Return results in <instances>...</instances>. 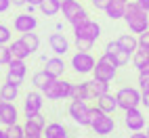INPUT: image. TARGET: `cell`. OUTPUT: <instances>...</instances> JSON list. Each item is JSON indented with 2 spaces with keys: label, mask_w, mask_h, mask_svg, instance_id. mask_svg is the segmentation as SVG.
Segmentation results:
<instances>
[{
  "label": "cell",
  "mask_w": 149,
  "mask_h": 138,
  "mask_svg": "<svg viewBox=\"0 0 149 138\" xmlns=\"http://www.w3.org/2000/svg\"><path fill=\"white\" fill-rule=\"evenodd\" d=\"M23 134H25V138H44V126L25 119V124H23Z\"/></svg>",
  "instance_id": "cell-21"
},
{
  "label": "cell",
  "mask_w": 149,
  "mask_h": 138,
  "mask_svg": "<svg viewBox=\"0 0 149 138\" xmlns=\"http://www.w3.org/2000/svg\"><path fill=\"white\" fill-rule=\"evenodd\" d=\"M69 117L78 124V126H91V105L80 98H74L67 107Z\"/></svg>",
  "instance_id": "cell-6"
},
{
  "label": "cell",
  "mask_w": 149,
  "mask_h": 138,
  "mask_svg": "<svg viewBox=\"0 0 149 138\" xmlns=\"http://www.w3.org/2000/svg\"><path fill=\"white\" fill-rule=\"evenodd\" d=\"M124 126L128 130H132V132H139V130L145 128V117H143L141 111H139V107H132V109L124 111Z\"/></svg>",
  "instance_id": "cell-12"
},
{
  "label": "cell",
  "mask_w": 149,
  "mask_h": 138,
  "mask_svg": "<svg viewBox=\"0 0 149 138\" xmlns=\"http://www.w3.org/2000/svg\"><path fill=\"white\" fill-rule=\"evenodd\" d=\"M136 2L141 4V8H143V11H147V13H149V0H136Z\"/></svg>",
  "instance_id": "cell-40"
},
{
  "label": "cell",
  "mask_w": 149,
  "mask_h": 138,
  "mask_svg": "<svg viewBox=\"0 0 149 138\" xmlns=\"http://www.w3.org/2000/svg\"><path fill=\"white\" fill-rule=\"evenodd\" d=\"M116 98H118V107H120L122 111L141 105V92H139L136 88H130V86L120 88V90L116 92Z\"/></svg>",
  "instance_id": "cell-7"
},
{
  "label": "cell",
  "mask_w": 149,
  "mask_h": 138,
  "mask_svg": "<svg viewBox=\"0 0 149 138\" xmlns=\"http://www.w3.org/2000/svg\"><path fill=\"white\" fill-rule=\"evenodd\" d=\"M0 138H6V130H2V128H0Z\"/></svg>",
  "instance_id": "cell-44"
},
{
  "label": "cell",
  "mask_w": 149,
  "mask_h": 138,
  "mask_svg": "<svg viewBox=\"0 0 149 138\" xmlns=\"http://www.w3.org/2000/svg\"><path fill=\"white\" fill-rule=\"evenodd\" d=\"M124 21L132 34H143L145 29H149V13L143 11L141 4L136 0H130L126 4V13H124Z\"/></svg>",
  "instance_id": "cell-1"
},
{
  "label": "cell",
  "mask_w": 149,
  "mask_h": 138,
  "mask_svg": "<svg viewBox=\"0 0 149 138\" xmlns=\"http://www.w3.org/2000/svg\"><path fill=\"white\" fill-rule=\"evenodd\" d=\"M0 94H2L4 101L13 103L15 98L19 96V86H15L13 82H4V84H2V88H0Z\"/></svg>",
  "instance_id": "cell-26"
},
{
  "label": "cell",
  "mask_w": 149,
  "mask_h": 138,
  "mask_svg": "<svg viewBox=\"0 0 149 138\" xmlns=\"http://www.w3.org/2000/svg\"><path fill=\"white\" fill-rule=\"evenodd\" d=\"M21 40L27 44V48H29V52H32V55L38 50V46H40V38H38V34H34V32L21 34Z\"/></svg>",
  "instance_id": "cell-28"
},
{
  "label": "cell",
  "mask_w": 149,
  "mask_h": 138,
  "mask_svg": "<svg viewBox=\"0 0 149 138\" xmlns=\"http://www.w3.org/2000/svg\"><path fill=\"white\" fill-rule=\"evenodd\" d=\"M139 88L149 90V73H139Z\"/></svg>",
  "instance_id": "cell-34"
},
{
  "label": "cell",
  "mask_w": 149,
  "mask_h": 138,
  "mask_svg": "<svg viewBox=\"0 0 149 138\" xmlns=\"http://www.w3.org/2000/svg\"><path fill=\"white\" fill-rule=\"evenodd\" d=\"M130 138H149V136H147V132H143V130H139V132L130 134Z\"/></svg>",
  "instance_id": "cell-39"
},
{
  "label": "cell",
  "mask_w": 149,
  "mask_h": 138,
  "mask_svg": "<svg viewBox=\"0 0 149 138\" xmlns=\"http://www.w3.org/2000/svg\"><path fill=\"white\" fill-rule=\"evenodd\" d=\"M38 27V19L32 13H21L13 19V29L19 34H27V32H34Z\"/></svg>",
  "instance_id": "cell-11"
},
{
  "label": "cell",
  "mask_w": 149,
  "mask_h": 138,
  "mask_svg": "<svg viewBox=\"0 0 149 138\" xmlns=\"http://www.w3.org/2000/svg\"><path fill=\"white\" fill-rule=\"evenodd\" d=\"M23 138H25V136H23Z\"/></svg>",
  "instance_id": "cell-49"
},
{
  "label": "cell",
  "mask_w": 149,
  "mask_h": 138,
  "mask_svg": "<svg viewBox=\"0 0 149 138\" xmlns=\"http://www.w3.org/2000/svg\"><path fill=\"white\" fill-rule=\"evenodd\" d=\"M27 4H34V6H40L42 0H27Z\"/></svg>",
  "instance_id": "cell-43"
},
{
  "label": "cell",
  "mask_w": 149,
  "mask_h": 138,
  "mask_svg": "<svg viewBox=\"0 0 149 138\" xmlns=\"http://www.w3.org/2000/svg\"><path fill=\"white\" fill-rule=\"evenodd\" d=\"M132 63H134L136 69H141L143 65L149 63V46H141V44H139V48L132 52Z\"/></svg>",
  "instance_id": "cell-22"
},
{
  "label": "cell",
  "mask_w": 149,
  "mask_h": 138,
  "mask_svg": "<svg viewBox=\"0 0 149 138\" xmlns=\"http://www.w3.org/2000/svg\"><path fill=\"white\" fill-rule=\"evenodd\" d=\"M63 132H67V128L63 126V124H46L44 126V138H57L59 134H63Z\"/></svg>",
  "instance_id": "cell-27"
},
{
  "label": "cell",
  "mask_w": 149,
  "mask_h": 138,
  "mask_svg": "<svg viewBox=\"0 0 149 138\" xmlns=\"http://www.w3.org/2000/svg\"><path fill=\"white\" fill-rule=\"evenodd\" d=\"M74 36L76 38H88V40H99V36H101V25L97 21H91V19H86L82 21L80 25L74 27Z\"/></svg>",
  "instance_id": "cell-10"
},
{
  "label": "cell",
  "mask_w": 149,
  "mask_h": 138,
  "mask_svg": "<svg viewBox=\"0 0 149 138\" xmlns=\"http://www.w3.org/2000/svg\"><path fill=\"white\" fill-rule=\"evenodd\" d=\"M93 44H95V40H88V38H76V48H78V50L88 52V50H93Z\"/></svg>",
  "instance_id": "cell-32"
},
{
  "label": "cell",
  "mask_w": 149,
  "mask_h": 138,
  "mask_svg": "<svg viewBox=\"0 0 149 138\" xmlns=\"http://www.w3.org/2000/svg\"><path fill=\"white\" fill-rule=\"evenodd\" d=\"M11 4H13V6H25L27 0H11Z\"/></svg>",
  "instance_id": "cell-41"
},
{
  "label": "cell",
  "mask_w": 149,
  "mask_h": 138,
  "mask_svg": "<svg viewBox=\"0 0 149 138\" xmlns=\"http://www.w3.org/2000/svg\"><path fill=\"white\" fill-rule=\"evenodd\" d=\"M69 98H80V101H91V92H88L86 82L82 84H72V92H69Z\"/></svg>",
  "instance_id": "cell-23"
},
{
  "label": "cell",
  "mask_w": 149,
  "mask_h": 138,
  "mask_svg": "<svg viewBox=\"0 0 149 138\" xmlns=\"http://www.w3.org/2000/svg\"><path fill=\"white\" fill-rule=\"evenodd\" d=\"M61 13H63V17H65V21H69L74 27L80 25L82 21H86V19H88L86 8L78 2V0H65V2L61 4Z\"/></svg>",
  "instance_id": "cell-5"
},
{
  "label": "cell",
  "mask_w": 149,
  "mask_h": 138,
  "mask_svg": "<svg viewBox=\"0 0 149 138\" xmlns=\"http://www.w3.org/2000/svg\"><path fill=\"white\" fill-rule=\"evenodd\" d=\"M42 105H44V94H42L40 90L27 92L25 103H23V111H25V115L38 113V111H42Z\"/></svg>",
  "instance_id": "cell-13"
},
{
  "label": "cell",
  "mask_w": 149,
  "mask_h": 138,
  "mask_svg": "<svg viewBox=\"0 0 149 138\" xmlns=\"http://www.w3.org/2000/svg\"><path fill=\"white\" fill-rule=\"evenodd\" d=\"M38 8L42 11L44 17H55L59 11H61V2H57V0H42V4Z\"/></svg>",
  "instance_id": "cell-25"
},
{
  "label": "cell",
  "mask_w": 149,
  "mask_h": 138,
  "mask_svg": "<svg viewBox=\"0 0 149 138\" xmlns=\"http://www.w3.org/2000/svg\"><path fill=\"white\" fill-rule=\"evenodd\" d=\"M8 8H11V0H0V15L6 13Z\"/></svg>",
  "instance_id": "cell-38"
},
{
  "label": "cell",
  "mask_w": 149,
  "mask_h": 138,
  "mask_svg": "<svg viewBox=\"0 0 149 138\" xmlns=\"http://www.w3.org/2000/svg\"><path fill=\"white\" fill-rule=\"evenodd\" d=\"M105 52H107V55H111V57L116 59V63L120 65V67H124L128 61H130V52H128V50H124V48L120 46V42H118V40L107 42V46H105Z\"/></svg>",
  "instance_id": "cell-14"
},
{
  "label": "cell",
  "mask_w": 149,
  "mask_h": 138,
  "mask_svg": "<svg viewBox=\"0 0 149 138\" xmlns=\"http://www.w3.org/2000/svg\"><path fill=\"white\" fill-rule=\"evenodd\" d=\"M57 138H69V134H67V132H63V134H59Z\"/></svg>",
  "instance_id": "cell-45"
},
{
  "label": "cell",
  "mask_w": 149,
  "mask_h": 138,
  "mask_svg": "<svg viewBox=\"0 0 149 138\" xmlns=\"http://www.w3.org/2000/svg\"><path fill=\"white\" fill-rule=\"evenodd\" d=\"M139 73H149V63H147V65H143L141 69H139Z\"/></svg>",
  "instance_id": "cell-42"
},
{
  "label": "cell",
  "mask_w": 149,
  "mask_h": 138,
  "mask_svg": "<svg viewBox=\"0 0 149 138\" xmlns=\"http://www.w3.org/2000/svg\"><path fill=\"white\" fill-rule=\"evenodd\" d=\"M65 69H67V65H65V61L61 57H53V59H46V67H44V71L51 75V77H61L63 73H65Z\"/></svg>",
  "instance_id": "cell-16"
},
{
  "label": "cell",
  "mask_w": 149,
  "mask_h": 138,
  "mask_svg": "<svg viewBox=\"0 0 149 138\" xmlns=\"http://www.w3.org/2000/svg\"><path fill=\"white\" fill-rule=\"evenodd\" d=\"M141 105L149 109V90H141Z\"/></svg>",
  "instance_id": "cell-37"
},
{
  "label": "cell",
  "mask_w": 149,
  "mask_h": 138,
  "mask_svg": "<svg viewBox=\"0 0 149 138\" xmlns=\"http://www.w3.org/2000/svg\"><path fill=\"white\" fill-rule=\"evenodd\" d=\"M6 130V138H23V126H19V124H13V126H6L4 128Z\"/></svg>",
  "instance_id": "cell-30"
},
{
  "label": "cell",
  "mask_w": 149,
  "mask_h": 138,
  "mask_svg": "<svg viewBox=\"0 0 149 138\" xmlns=\"http://www.w3.org/2000/svg\"><path fill=\"white\" fill-rule=\"evenodd\" d=\"M51 80H53V77H51V75H48V73L44 71V69H42V71L34 73V77H32V84L38 88V90H42V88H44L48 82H51Z\"/></svg>",
  "instance_id": "cell-29"
},
{
  "label": "cell",
  "mask_w": 149,
  "mask_h": 138,
  "mask_svg": "<svg viewBox=\"0 0 149 138\" xmlns=\"http://www.w3.org/2000/svg\"><path fill=\"white\" fill-rule=\"evenodd\" d=\"M97 107H99V109H103L105 113H109V115H111L116 109H120V107H118L116 94H109V92H105V94H101L97 98Z\"/></svg>",
  "instance_id": "cell-18"
},
{
  "label": "cell",
  "mask_w": 149,
  "mask_h": 138,
  "mask_svg": "<svg viewBox=\"0 0 149 138\" xmlns=\"http://www.w3.org/2000/svg\"><path fill=\"white\" fill-rule=\"evenodd\" d=\"M72 69L76 73H80V75H84V73H93V69H95V65H97V61H95V57L91 55V52H84V50H78L74 57H72Z\"/></svg>",
  "instance_id": "cell-8"
},
{
  "label": "cell",
  "mask_w": 149,
  "mask_h": 138,
  "mask_svg": "<svg viewBox=\"0 0 149 138\" xmlns=\"http://www.w3.org/2000/svg\"><path fill=\"white\" fill-rule=\"evenodd\" d=\"M139 44H141V46H149V29H145L143 34H139Z\"/></svg>",
  "instance_id": "cell-35"
},
{
  "label": "cell",
  "mask_w": 149,
  "mask_h": 138,
  "mask_svg": "<svg viewBox=\"0 0 149 138\" xmlns=\"http://www.w3.org/2000/svg\"><path fill=\"white\" fill-rule=\"evenodd\" d=\"M17 119H19L17 107H15L13 103L4 101L2 105H0V124H2V126L6 128V126H13V124H17Z\"/></svg>",
  "instance_id": "cell-15"
},
{
  "label": "cell",
  "mask_w": 149,
  "mask_h": 138,
  "mask_svg": "<svg viewBox=\"0 0 149 138\" xmlns=\"http://www.w3.org/2000/svg\"><path fill=\"white\" fill-rule=\"evenodd\" d=\"M86 86H88V92H91V101H97L101 94L109 92V82H101V80H95V77L91 82H86Z\"/></svg>",
  "instance_id": "cell-19"
},
{
  "label": "cell",
  "mask_w": 149,
  "mask_h": 138,
  "mask_svg": "<svg viewBox=\"0 0 149 138\" xmlns=\"http://www.w3.org/2000/svg\"><path fill=\"white\" fill-rule=\"evenodd\" d=\"M48 101H61V98H69L72 92V82H65L61 77H53L42 90H40Z\"/></svg>",
  "instance_id": "cell-4"
},
{
  "label": "cell",
  "mask_w": 149,
  "mask_h": 138,
  "mask_svg": "<svg viewBox=\"0 0 149 138\" xmlns=\"http://www.w3.org/2000/svg\"><path fill=\"white\" fill-rule=\"evenodd\" d=\"M118 65L116 63V59L111 55H107L103 52V57H99L97 59V65L93 69V75H95V80H101V82H111L116 73H118Z\"/></svg>",
  "instance_id": "cell-3"
},
{
  "label": "cell",
  "mask_w": 149,
  "mask_h": 138,
  "mask_svg": "<svg viewBox=\"0 0 149 138\" xmlns=\"http://www.w3.org/2000/svg\"><path fill=\"white\" fill-rule=\"evenodd\" d=\"M118 42H120V46L124 48V50H128L130 55L139 48V38H134L132 34H122L120 38H118Z\"/></svg>",
  "instance_id": "cell-24"
},
{
  "label": "cell",
  "mask_w": 149,
  "mask_h": 138,
  "mask_svg": "<svg viewBox=\"0 0 149 138\" xmlns=\"http://www.w3.org/2000/svg\"><path fill=\"white\" fill-rule=\"evenodd\" d=\"M48 44H51V50L55 55H65L69 50V42H67V38L63 34H51V38H48Z\"/></svg>",
  "instance_id": "cell-17"
},
{
  "label": "cell",
  "mask_w": 149,
  "mask_h": 138,
  "mask_svg": "<svg viewBox=\"0 0 149 138\" xmlns=\"http://www.w3.org/2000/svg\"><path fill=\"white\" fill-rule=\"evenodd\" d=\"M11 40H13L11 29H8L4 23H0V44H11Z\"/></svg>",
  "instance_id": "cell-33"
},
{
  "label": "cell",
  "mask_w": 149,
  "mask_h": 138,
  "mask_svg": "<svg viewBox=\"0 0 149 138\" xmlns=\"http://www.w3.org/2000/svg\"><path fill=\"white\" fill-rule=\"evenodd\" d=\"M11 48H8V44H0V65H8L11 63Z\"/></svg>",
  "instance_id": "cell-31"
},
{
  "label": "cell",
  "mask_w": 149,
  "mask_h": 138,
  "mask_svg": "<svg viewBox=\"0 0 149 138\" xmlns=\"http://www.w3.org/2000/svg\"><path fill=\"white\" fill-rule=\"evenodd\" d=\"M2 103H4V98H2V94H0V105H2Z\"/></svg>",
  "instance_id": "cell-46"
},
{
  "label": "cell",
  "mask_w": 149,
  "mask_h": 138,
  "mask_svg": "<svg viewBox=\"0 0 149 138\" xmlns=\"http://www.w3.org/2000/svg\"><path fill=\"white\" fill-rule=\"evenodd\" d=\"M147 136H149V126H147Z\"/></svg>",
  "instance_id": "cell-48"
},
{
  "label": "cell",
  "mask_w": 149,
  "mask_h": 138,
  "mask_svg": "<svg viewBox=\"0 0 149 138\" xmlns=\"http://www.w3.org/2000/svg\"><path fill=\"white\" fill-rule=\"evenodd\" d=\"M8 71H6V82H13L15 86H21L23 84V77L27 73V65L23 59H11V63L6 65Z\"/></svg>",
  "instance_id": "cell-9"
},
{
  "label": "cell",
  "mask_w": 149,
  "mask_h": 138,
  "mask_svg": "<svg viewBox=\"0 0 149 138\" xmlns=\"http://www.w3.org/2000/svg\"><path fill=\"white\" fill-rule=\"evenodd\" d=\"M91 130L99 136H107L116 130V121L113 117H109V113H105L103 109H99V107H91Z\"/></svg>",
  "instance_id": "cell-2"
},
{
  "label": "cell",
  "mask_w": 149,
  "mask_h": 138,
  "mask_svg": "<svg viewBox=\"0 0 149 138\" xmlns=\"http://www.w3.org/2000/svg\"><path fill=\"white\" fill-rule=\"evenodd\" d=\"M8 48H11V55H13V59H25L32 55L29 52V48H27V44L19 38V40H11V44H8Z\"/></svg>",
  "instance_id": "cell-20"
},
{
  "label": "cell",
  "mask_w": 149,
  "mask_h": 138,
  "mask_svg": "<svg viewBox=\"0 0 149 138\" xmlns=\"http://www.w3.org/2000/svg\"><path fill=\"white\" fill-rule=\"evenodd\" d=\"M57 2H61V4H63V2H65V0H57Z\"/></svg>",
  "instance_id": "cell-47"
},
{
  "label": "cell",
  "mask_w": 149,
  "mask_h": 138,
  "mask_svg": "<svg viewBox=\"0 0 149 138\" xmlns=\"http://www.w3.org/2000/svg\"><path fill=\"white\" fill-rule=\"evenodd\" d=\"M107 2H109V0H91V4H93V6L97 8V11H103Z\"/></svg>",
  "instance_id": "cell-36"
}]
</instances>
